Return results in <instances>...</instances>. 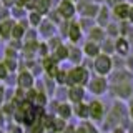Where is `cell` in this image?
<instances>
[{
	"mask_svg": "<svg viewBox=\"0 0 133 133\" xmlns=\"http://www.w3.org/2000/svg\"><path fill=\"white\" fill-rule=\"evenodd\" d=\"M57 12L62 20L70 22L77 14V8H75V3L72 0H60V3H57Z\"/></svg>",
	"mask_w": 133,
	"mask_h": 133,
	"instance_id": "cell-1",
	"label": "cell"
},
{
	"mask_svg": "<svg viewBox=\"0 0 133 133\" xmlns=\"http://www.w3.org/2000/svg\"><path fill=\"white\" fill-rule=\"evenodd\" d=\"M66 80L72 85H75V83H87L88 82V72L85 68H82V66H77V68H73L66 75Z\"/></svg>",
	"mask_w": 133,
	"mask_h": 133,
	"instance_id": "cell-2",
	"label": "cell"
},
{
	"mask_svg": "<svg viewBox=\"0 0 133 133\" xmlns=\"http://www.w3.org/2000/svg\"><path fill=\"white\" fill-rule=\"evenodd\" d=\"M95 70L100 75H105L111 70V60L108 55H98L97 60H95Z\"/></svg>",
	"mask_w": 133,
	"mask_h": 133,
	"instance_id": "cell-3",
	"label": "cell"
},
{
	"mask_svg": "<svg viewBox=\"0 0 133 133\" xmlns=\"http://www.w3.org/2000/svg\"><path fill=\"white\" fill-rule=\"evenodd\" d=\"M38 32L42 37H45V38H48V37L55 35L57 32V27L53 22H50V20H42V23L38 25Z\"/></svg>",
	"mask_w": 133,
	"mask_h": 133,
	"instance_id": "cell-4",
	"label": "cell"
},
{
	"mask_svg": "<svg viewBox=\"0 0 133 133\" xmlns=\"http://www.w3.org/2000/svg\"><path fill=\"white\" fill-rule=\"evenodd\" d=\"M128 12H130L128 3H118V5L113 7V10H111V17L116 18V20H125V18H128Z\"/></svg>",
	"mask_w": 133,
	"mask_h": 133,
	"instance_id": "cell-5",
	"label": "cell"
},
{
	"mask_svg": "<svg viewBox=\"0 0 133 133\" xmlns=\"http://www.w3.org/2000/svg\"><path fill=\"white\" fill-rule=\"evenodd\" d=\"M108 20H110V8H108L107 5H103V7H100V12H98V15L95 17V22L98 23V27L102 28V27H107L108 23Z\"/></svg>",
	"mask_w": 133,
	"mask_h": 133,
	"instance_id": "cell-6",
	"label": "cell"
},
{
	"mask_svg": "<svg viewBox=\"0 0 133 133\" xmlns=\"http://www.w3.org/2000/svg\"><path fill=\"white\" fill-rule=\"evenodd\" d=\"M14 20H5V22H0V37L3 40H8L12 37V30H14Z\"/></svg>",
	"mask_w": 133,
	"mask_h": 133,
	"instance_id": "cell-7",
	"label": "cell"
},
{
	"mask_svg": "<svg viewBox=\"0 0 133 133\" xmlns=\"http://www.w3.org/2000/svg\"><path fill=\"white\" fill-rule=\"evenodd\" d=\"M68 38L73 42V43H77L78 40L82 38V28L78 22H70V27H68Z\"/></svg>",
	"mask_w": 133,
	"mask_h": 133,
	"instance_id": "cell-8",
	"label": "cell"
},
{
	"mask_svg": "<svg viewBox=\"0 0 133 133\" xmlns=\"http://www.w3.org/2000/svg\"><path fill=\"white\" fill-rule=\"evenodd\" d=\"M50 5H52L50 0H35V8H33V12H37V14H40V15H45V14L50 12Z\"/></svg>",
	"mask_w": 133,
	"mask_h": 133,
	"instance_id": "cell-9",
	"label": "cell"
},
{
	"mask_svg": "<svg viewBox=\"0 0 133 133\" xmlns=\"http://www.w3.org/2000/svg\"><path fill=\"white\" fill-rule=\"evenodd\" d=\"M105 88H107V82L103 80V78H95V80L90 83V90L97 95H100L102 91H105Z\"/></svg>",
	"mask_w": 133,
	"mask_h": 133,
	"instance_id": "cell-10",
	"label": "cell"
},
{
	"mask_svg": "<svg viewBox=\"0 0 133 133\" xmlns=\"http://www.w3.org/2000/svg\"><path fill=\"white\" fill-rule=\"evenodd\" d=\"M128 48H130L128 40H125L123 37L116 38V42H115V50H116V53H120V55H127V53H128Z\"/></svg>",
	"mask_w": 133,
	"mask_h": 133,
	"instance_id": "cell-11",
	"label": "cell"
},
{
	"mask_svg": "<svg viewBox=\"0 0 133 133\" xmlns=\"http://www.w3.org/2000/svg\"><path fill=\"white\" fill-rule=\"evenodd\" d=\"M83 52H85V55H88V57H95V58H97V57H98V53H100V47H98V43H93V42H87L85 47H83Z\"/></svg>",
	"mask_w": 133,
	"mask_h": 133,
	"instance_id": "cell-12",
	"label": "cell"
},
{
	"mask_svg": "<svg viewBox=\"0 0 133 133\" xmlns=\"http://www.w3.org/2000/svg\"><path fill=\"white\" fill-rule=\"evenodd\" d=\"M88 35H90V40L93 42V43H97V42H103L105 32H103V28H100V27H93L88 32Z\"/></svg>",
	"mask_w": 133,
	"mask_h": 133,
	"instance_id": "cell-13",
	"label": "cell"
},
{
	"mask_svg": "<svg viewBox=\"0 0 133 133\" xmlns=\"http://www.w3.org/2000/svg\"><path fill=\"white\" fill-rule=\"evenodd\" d=\"M18 83H20V87H23V88H30L32 83H33L32 75L28 73V72H22V73H20V77H18Z\"/></svg>",
	"mask_w": 133,
	"mask_h": 133,
	"instance_id": "cell-14",
	"label": "cell"
},
{
	"mask_svg": "<svg viewBox=\"0 0 133 133\" xmlns=\"http://www.w3.org/2000/svg\"><path fill=\"white\" fill-rule=\"evenodd\" d=\"M43 68L47 70L50 75H57V65L53 58H45L43 60Z\"/></svg>",
	"mask_w": 133,
	"mask_h": 133,
	"instance_id": "cell-15",
	"label": "cell"
},
{
	"mask_svg": "<svg viewBox=\"0 0 133 133\" xmlns=\"http://www.w3.org/2000/svg\"><path fill=\"white\" fill-rule=\"evenodd\" d=\"M82 98H83V90L80 87H73V88L70 90V100L75 102V103H78Z\"/></svg>",
	"mask_w": 133,
	"mask_h": 133,
	"instance_id": "cell-16",
	"label": "cell"
},
{
	"mask_svg": "<svg viewBox=\"0 0 133 133\" xmlns=\"http://www.w3.org/2000/svg\"><path fill=\"white\" fill-rule=\"evenodd\" d=\"M90 113L95 116V118H100V116H102V113H103V107H102V103H98V102H93L90 105Z\"/></svg>",
	"mask_w": 133,
	"mask_h": 133,
	"instance_id": "cell-17",
	"label": "cell"
},
{
	"mask_svg": "<svg viewBox=\"0 0 133 133\" xmlns=\"http://www.w3.org/2000/svg\"><path fill=\"white\" fill-rule=\"evenodd\" d=\"M42 20H43V18H42V15L37 14V12H30V14H28V23H30L33 28L38 27V25L42 23Z\"/></svg>",
	"mask_w": 133,
	"mask_h": 133,
	"instance_id": "cell-18",
	"label": "cell"
},
{
	"mask_svg": "<svg viewBox=\"0 0 133 133\" xmlns=\"http://www.w3.org/2000/svg\"><path fill=\"white\" fill-rule=\"evenodd\" d=\"M55 58L57 60H66V58H68V47L60 45V47L55 50Z\"/></svg>",
	"mask_w": 133,
	"mask_h": 133,
	"instance_id": "cell-19",
	"label": "cell"
},
{
	"mask_svg": "<svg viewBox=\"0 0 133 133\" xmlns=\"http://www.w3.org/2000/svg\"><path fill=\"white\" fill-rule=\"evenodd\" d=\"M68 58L72 62H77V63H78V62L82 60V52L77 47H70L68 48Z\"/></svg>",
	"mask_w": 133,
	"mask_h": 133,
	"instance_id": "cell-20",
	"label": "cell"
},
{
	"mask_svg": "<svg viewBox=\"0 0 133 133\" xmlns=\"http://www.w3.org/2000/svg\"><path fill=\"white\" fill-rule=\"evenodd\" d=\"M37 38V32H35V28H28L27 32H25V35H23V40H25V43H35V40Z\"/></svg>",
	"mask_w": 133,
	"mask_h": 133,
	"instance_id": "cell-21",
	"label": "cell"
},
{
	"mask_svg": "<svg viewBox=\"0 0 133 133\" xmlns=\"http://www.w3.org/2000/svg\"><path fill=\"white\" fill-rule=\"evenodd\" d=\"M10 12L14 14L15 18H20V20H22L23 15H25V8H23V7H18V5H14V7L10 8Z\"/></svg>",
	"mask_w": 133,
	"mask_h": 133,
	"instance_id": "cell-22",
	"label": "cell"
},
{
	"mask_svg": "<svg viewBox=\"0 0 133 133\" xmlns=\"http://www.w3.org/2000/svg\"><path fill=\"white\" fill-rule=\"evenodd\" d=\"M105 28H107L108 35H120V25H116V23H108Z\"/></svg>",
	"mask_w": 133,
	"mask_h": 133,
	"instance_id": "cell-23",
	"label": "cell"
},
{
	"mask_svg": "<svg viewBox=\"0 0 133 133\" xmlns=\"http://www.w3.org/2000/svg\"><path fill=\"white\" fill-rule=\"evenodd\" d=\"M5 20H10V10L2 7L0 8V22H5Z\"/></svg>",
	"mask_w": 133,
	"mask_h": 133,
	"instance_id": "cell-24",
	"label": "cell"
},
{
	"mask_svg": "<svg viewBox=\"0 0 133 133\" xmlns=\"http://www.w3.org/2000/svg\"><path fill=\"white\" fill-rule=\"evenodd\" d=\"M102 48L105 50V52L115 50V42H111V40H103V42H102Z\"/></svg>",
	"mask_w": 133,
	"mask_h": 133,
	"instance_id": "cell-25",
	"label": "cell"
},
{
	"mask_svg": "<svg viewBox=\"0 0 133 133\" xmlns=\"http://www.w3.org/2000/svg\"><path fill=\"white\" fill-rule=\"evenodd\" d=\"M58 111H60V115L66 118V116H70V107L68 105H60L58 107Z\"/></svg>",
	"mask_w": 133,
	"mask_h": 133,
	"instance_id": "cell-26",
	"label": "cell"
},
{
	"mask_svg": "<svg viewBox=\"0 0 133 133\" xmlns=\"http://www.w3.org/2000/svg\"><path fill=\"white\" fill-rule=\"evenodd\" d=\"M77 113L80 116H87L90 113V110H88V107H85V105H78L77 107Z\"/></svg>",
	"mask_w": 133,
	"mask_h": 133,
	"instance_id": "cell-27",
	"label": "cell"
},
{
	"mask_svg": "<svg viewBox=\"0 0 133 133\" xmlns=\"http://www.w3.org/2000/svg\"><path fill=\"white\" fill-rule=\"evenodd\" d=\"M7 75H8V70H7V66L3 65V63H0V80L7 78Z\"/></svg>",
	"mask_w": 133,
	"mask_h": 133,
	"instance_id": "cell-28",
	"label": "cell"
},
{
	"mask_svg": "<svg viewBox=\"0 0 133 133\" xmlns=\"http://www.w3.org/2000/svg\"><path fill=\"white\" fill-rule=\"evenodd\" d=\"M53 123H55V125H53V128H55V130H63V127H65L63 120H55Z\"/></svg>",
	"mask_w": 133,
	"mask_h": 133,
	"instance_id": "cell-29",
	"label": "cell"
},
{
	"mask_svg": "<svg viewBox=\"0 0 133 133\" xmlns=\"http://www.w3.org/2000/svg\"><path fill=\"white\" fill-rule=\"evenodd\" d=\"M57 80L60 82V83H65V80H66V73H65V72H57Z\"/></svg>",
	"mask_w": 133,
	"mask_h": 133,
	"instance_id": "cell-30",
	"label": "cell"
},
{
	"mask_svg": "<svg viewBox=\"0 0 133 133\" xmlns=\"http://www.w3.org/2000/svg\"><path fill=\"white\" fill-rule=\"evenodd\" d=\"M15 3H17L15 0H2V7H5V8H8V7L12 8V7L15 5Z\"/></svg>",
	"mask_w": 133,
	"mask_h": 133,
	"instance_id": "cell-31",
	"label": "cell"
},
{
	"mask_svg": "<svg viewBox=\"0 0 133 133\" xmlns=\"http://www.w3.org/2000/svg\"><path fill=\"white\" fill-rule=\"evenodd\" d=\"M5 55H7V58L15 60V50H14V48H7V50H5Z\"/></svg>",
	"mask_w": 133,
	"mask_h": 133,
	"instance_id": "cell-32",
	"label": "cell"
},
{
	"mask_svg": "<svg viewBox=\"0 0 133 133\" xmlns=\"http://www.w3.org/2000/svg\"><path fill=\"white\" fill-rule=\"evenodd\" d=\"M105 2H107V7L108 8H113V7H116V5H118V3H122V2H120V0H105Z\"/></svg>",
	"mask_w": 133,
	"mask_h": 133,
	"instance_id": "cell-33",
	"label": "cell"
},
{
	"mask_svg": "<svg viewBox=\"0 0 133 133\" xmlns=\"http://www.w3.org/2000/svg\"><path fill=\"white\" fill-rule=\"evenodd\" d=\"M128 20L133 23V7H130V12H128Z\"/></svg>",
	"mask_w": 133,
	"mask_h": 133,
	"instance_id": "cell-34",
	"label": "cell"
},
{
	"mask_svg": "<svg viewBox=\"0 0 133 133\" xmlns=\"http://www.w3.org/2000/svg\"><path fill=\"white\" fill-rule=\"evenodd\" d=\"M90 2H93V3H98V5H100V3H102V2H105V0H90Z\"/></svg>",
	"mask_w": 133,
	"mask_h": 133,
	"instance_id": "cell-35",
	"label": "cell"
},
{
	"mask_svg": "<svg viewBox=\"0 0 133 133\" xmlns=\"http://www.w3.org/2000/svg\"><path fill=\"white\" fill-rule=\"evenodd\" d=\"M2 95H3V90L0 88V103H2Z\"/></svg>",
	"mask_w": 133,
	"mask_h": 133,
	"instance_id": "cell-36",
	"label": "cell"
},
{
	"mask_svg": "<svg viewBox=\"0 0 133 133\" xmlns=\"http://www.w3.org/2000/svg\"><path fill=\"white\" fill-rule=\"evenodd\" d=\"M77 133H85V130H83V128H80V130H78Z\"/></svg>",
	"mask_w": 133,
	"mask_h": 133,
	"instance_id": "cell-37",
	"label": "cell"
},
{
	"mask_svg": "<svg viewBox=\"0 0 133 133\" xmlns=\"http://www.w3.org/2000/svg\"><path fill=\"white\" fill-rule=\"evenodd\" d=\"M131 118H133V108H131Z\"/></svg>",
	"mask_w": 133,
	"mask_h": 133,
	"instance_id": "cell-38",
	"label": "cell"
},
{
	"mask_svg": "<svg viewBox=\"0 0 133 133\" xmlns=\"http://www.w3.org/2000/svg\"><path fill=\"white\" fill-rule=\"evenodd\" d=\"M0 8H2V0H0Z\"/></svg>",
	"mask_w": 133,
	"mask_h": 133,
	"instance_id": "cell-39",
	"label": "cell"
},
{
	"mask_svg": "<svg viewBox=\"0 0 133 133\" xmlns=\"http://www.w3.org/2000/svg\"><path fill=\"white\" fill-rule=\"evenodd\" d=\"M75 2H80V0H75Z\"/></svg>",
	"mask_w": 133,
	"mask_h": 133,
	"instance_id": "cell-40",
	"label": "cell"
},
{
	"mask_svg": "<svg viewBox=\"0 0 133 133\" xmlns=\"http://www.w3.org/2000/svg\"><path fill=\"white\" fill-rule=\"evenodd\" d=\"M131 2H133V0H131Z\"/></svg>",
	"mask_w": 133,
	"mask_h": 133,
	"instance_id": "cell-41",
	"label": "cell"
}]
</instances>
